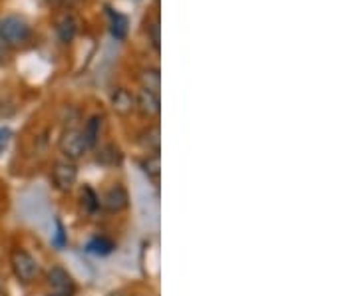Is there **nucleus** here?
<instances>
[{"label":"nucleus","instance_id":"nucleus-1","mask_svg":"<svg viewBox=\"0 0 358 296\" xmlns=\"http://www.w3.org/2000/svg\"><path fill=\"white\" fill-rule=\"evenodd\" d=\"M0 38L10 48H20V46H26L32 38V28L24 18L10 14L0 20Z\"/></svg>","mask_w":358,"mask_h":296},{"label":"nucleus","instance_id":"nucleus-2","mask_svg":"<svg viewBox=\"0 0 358 296\" xmlns=\"http://www.w3.org/2000/svg\"><path fill=\"white\" fill-rule=\"evenodd\" d=\"M10 269H13L14 276L24 284L34 283L40 274L38 260L32 257L28 251H24V249H13V253H10Z\"/></svg>","mask_w":358,"mask_h":296},{"label":"nucleus","instance_id":"nucleus-3","mask_svg":"<svg viewBox=\"0 0 358 296\" xmlns=\"http://www.w3.org/2000/svg\"><path fill=\"white\" fill-rule=\"evenodd\" d=\"M58 149H60V154L64 155V159L74 161V163L88 154V147L84 143L82 131L78 128L64 129V133L60 135V142H58Z\"/></svg>","mask_w":358,"mask_h":296},{"label":"nucleus","instance_id":"nucleus-4","mask_svg":"<svg viewBox=\"0 0 358 296\" xmlns=\"http://www.w3.org/2000/svg\"><path fill=\"white\" fill-rule=\"evenodd\" d=\"M78 181V168L74 161H56L52 168V185L60 193H70Z\"/></svg>","mask_w":358,"mask_h":296},{"label":"nucleus","instance_id":"nucleus-5","mask_svg":"<svg viewBox=\"0 0 358 296\" xmlns=\"http://www.w3.org/2000/svg\"><path fill=\"white\" fill-rule=\"evenodd\" d=\"M46 281H48L50 296H74L76 293V283L64 267H58V265L52 267L46 274Z\"/></svg>","mask_w":358,"mask_h":296},{"label":"nucleus","instance_id":"nucleus-6","mask_svg":"<svg viewBox=\"0 0 358 296\" xmlns=\"http://www.w3.org/2000/svg\"><path fill=\"white\" fill-rule=\"evenodd\" d=\"M129 205V195L124 185L115 183L110 185L102 195H100V209L108 211V213H122L126 211Z\"/></svg>","mask_w":358,"mask_h":296},{"label":"nucleus","instance_id":"nucleus-7","mask_svg":"<svg viewBox=\"0 0 358 296\" xmlns=\"http://www.w3.org/2000/svg\"><path fill=\"white\" fill-rule=\"evenodd\" d=\"M110 103L115 114L129 116L136 112V94H131L128 88H114L110 94Z\"/></svg>","mask_w":358,"mask_h":296},{"label":"nucleus","instance_id":"nucleus-8","mask_svg":"<svg viewBox=\"0 0 358 296\" xmlns=\"http://www.w3.org/2000/svg\"><path fill=\"white\" fill-rule=\"evenodd\" d=\"M136 112H140L141 116L148 117V119H154V117L159 116V112H162L159 96H155L148 90L138 91L136 94Z\"/></svg>","mask_w":358,"mask_h":296},{"label":"nucleus","instance_id":"nucleus-9","mask_svg":"<svg viewBox=\"0 0 358 296\" xmlns=\"http://www.w3.org/2000/svg\"><path fill=\"white\" fill-rule=\"evenodd\" d=\"M96 163H100L103 168H120L124 163V154L120 145L103 143L100 147H96Z\"/></svg>","mask_w":358,"mask_h":296},{"label":"nucleus","instance_id":"nucleus-10","mask_svg":"<svg viewBox=\"0 0 358 296\" xmlns=\"http://www.w3.org/2000/svg\"><path fill=\"white\" fill-rule=\"evenodd\" d=\"M82 131V138H84V143L90 149H96L98 143H100V138H102L103 131V117L102 116H92L86 121V126L80 129Z\"/></svg>","mask_w":358,"mask_h":296},{"label":"nucleus","instance_id":"nucleus-11","mask_svg":"<svg viewBox=\"0 0 358 296\" xmlns=\"http://www.w3.org/2000/svg\"><path fill=\"white\" fill-rule=\"evenodd\" d=\"M56 34H58L60 42H64V44H70L72 40L76 38V34H78L76 16L70 13L62 14V16L56 20Z\"/></svg>","mask_w":358,"mask_h":296},{"label":"nucleus","instance_id":"nucleus-12","mask_svg":"<svg viewBox=\"0 0 358 296\" xmlns=\"http://www.w3.org/2000/svg\"><path fill=\"white\" fill-rule=\"evenodd\" d=\"M140 145L148 151V154H159V147H162V131L157 126H150L140 133L138 138Z\"/></svg>","mask_w":358,"mask_h":296},{"label":"nucleus","instance_id":"nucleus-13","mask_svg":"<svg viewBox=\"0 0 358 296\" xmlns=\"http://www.w3.org/2000/svg\"><path fill=\"white\" fill-rule=\"evenodd\" d=\"M140 168L148 179L154 181V183H159V177H162V155L159 154L145 155V157L140 161Z\"/></svg>","mask_w":358,"mask_h":296},{"label":"nucleus","instance_id":"nucleus-14","mask_svg":"<svg viewBox=\"0 0 358 296\" xmlns=\"http://www.w3.org/2000/svg\"><path fill=\"white\" fill-rule=\"evenodd\" d=\"M140 84L141 90H148L159 96L162 90V74H159V68H143L140 72Z\"/></svg>","mask_w":358,"mask_h":296},{"label":"nucleus","instance_id":"nucleus-15","mask_svg":"<svg viewBox=\"0 0 358 296\" xmlns=\"http://www.w3.org/2000/svg\"><path fill=\"white\" fill-rule=\"evenodd\" d=\"M108 16H110V30H112V34L117 40L126 38V34H128V18L124 14L115 13L114 8H108Z\"/></svg>","mask_w":358,"mask_h":296},{"label":"nucleus","instance_id":"nucleus-16","mask_svg":"<svg viewBox=\"0 0 358 296\" xmlns=\"http://www.w3.org/2000/svg\"><path fill=\"white\" fill-rule=\"evenodd\" d=\"M80 205L86 213H96L100 209V195L96 193L90 185H84L80 191Z\"/></svg>","mask_w":358,"mask_h":296},{"label":"nucleus","instance_id":"nucleus-17","mask_svg":"<svg viewBox=\"0 0 358 296\" xmlns=\"http://www.w3.org/2000/svg\"><path fill=\"white\" fill-rule=\"evenodd\" d=\"M88 251L98 255V257H106V255H110L114 251V243L110 239H106V237H96L88 243Z\"/></svg>","mask_w":358,"mask_h":296},{"label":"nucleus","instance_id":"nucleus-18","mask_svg":"<svg viewBox=\"0 0 358 296\" xmlns=\"http://www.w3.org/2000/svg\"><path fill=\"white\" fill-rule=\"evenodd\" d=\"M148 36H150V42H152L154 50L159 52V42H162V38H159V20L157 18H155L152 24L148 26Z\"/></svg>","mask_w":358,"mask_h":296},{"label":"nucleus","instance_id":"nucleus-19","mask_svg":"<svg viewBox=\"0 0 358 296\" xmlns=\"http://www.w3.org/2000/svg\"><path fill=\"white\" fill-rule=\"evenodd\" d=\"M10 50H13V48H10L4 40L0 38V66H4L10 62V58H13V56H10Z\"/></svg>","mask_w":358,"mask_h":296},{"label":"nucleus","instance_id":"nucleus-20","mask_svg":"<svg viewBox=\"0 0 358 296\" xmlns=\"http://www.w3.org/2000/svg\"><path fill=\"white\" fill-rule=\"evenodd\" d=\"M10 140V129H2L0 128V151L6 147V143Z\"/></svg>","mask_w":358,"mask_h":296},{"label":"nucleus","instance_id":"nucleus-21","mask_svg":"<svg viewBox=\"0 0 358 296\" xmlns=\"http://www.w3.org/2000/svg\"><path fill=\"white\" fill-rule=\"evenodd\" d=\"M52 6H74L80 0H46Z\"/></svg>","mask_w":358,"mask_h":296},{"label":"nucleus","instance_id":"nucleus-22","mask_svg":"<svg viewBox=\"0 0 358 296\" xmlns=\"http://www.w3.org/2000/svg\"><path fill=\"white\" fill-rule=\"evenodd\" d=\"M110 296H126V295H124V293H112Z\"/></svg>","mask_w":358,"mask_h":296},{"label":"nucleus","instance_id":"nucleus-23","mask_svg":"<svg viewBox=\"0 0 358 296\" xmlns=\"http://www.w3.org/2000/svg\"><path fill=\"white\" fill-rule=\"evenodd\" d=\"M0 296H6V293H4V288L0 286Z\"/></svg>","mask_w":358,"mask_h":296}]
</instances>
